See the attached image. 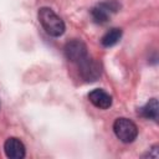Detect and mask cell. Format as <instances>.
I'll use <instances>...</instances> for the list:
<instances>
[{"label": "cell", "mask_w": 159, "mask_h": 159, "mask_svg": "<svg viewBox=\"0 0 159 159\" xmlns=\"http://www.w3.org/2000/svg\"><path fill=\"white\" fill-rule=\"evenodd\" d=\"M37 19L40 25L42 26V29L53 37H58L61 35H63L65 32V22L50 7H41L37 12Z\"/></svg>", "instance_id": "cell-1"}, {"label": "cell", "mask_w": 159, "mask_h": 159, "mask_svg": "<svg viewBox=\"0 0 159 159\" xmlns=\"http://www.w3.org/2000/svg\"><path fill=\"white\" fill-rule=\"evenodd\" d=\"M113 130L116 137L123 143H132L138 137V128L135 123L128 118H117L113 123Z\"/></svg>", "instance_id": "cell-2"}, {"label": "cell", "mask_w": 159, "mask_h": 159, "mask_svg": "<svg viewBox=\"0 0 159 159\" xmlns=\"http://www.w3.org/2000/svg\"><path fill=\"white\" fill-rule=\"evenodd\" d=\"M120 9V4L118 0H106L91 9V15L94 22L106 24L113 14H116Z\"/></svg>", "instance_id": "cell-3"}, {"label": "cell", "mask_w": 159, "mask_h": 159, "mask_svg": "<svg viewBox=\"0 0 159 159\" xmlns=\"http://www.w3.org/2000/svg\"><path fill=\"white\" fill-rule=\"evenodd\" d=\"M63 52L66 58L70 62L73 63H80L82 60H84L88 56L87 52V46L83 41L81 40H70L68 42H66L65 47H63Z\"/></svg>", "instance_id": "cell-4"}, {"label": "cell", "mask_w": 159, "mask_h": 159, "mask_svg": "<svg viewBox=\"0 0 159 159\" xmlns=\"http://www.w3.org/2000/svg\"><path fill=\"white\" fill-rule=\"evenodd\" d=\"M78 71L82 76V78L87 82H93L98 80L101 76V66L97 61H94L92 57L87 56L84 60H82L80 63H77Z\"/></svg>", "instance_id": "cell-5"}, {"label": "cell", "mask_w": 159, "mask_h": 159, "mask_svg": "<svg viewBox=\"0 0 159 159\" xmlns=\"http://www.w3.org/2000/svg\"><path fill=\"white\" fill-rule=\"evenodd\" d=\"M4 152L10 159H22L26 154V148L19 138L10 137L4 143Z\"/></svg>", "instance_id": "cell-6"}, {"label": "cell", "mask_w": 159, "mask_h": 159, "mask_svg": "<svg viewBox=\"0 0 159 159\" xmlns=\"http://www.w3.org/2000/svg\"><path fill=\"white\" fill-rule=\"evenodd\" d=\"M88 99L94 107L99 109H107L112 106V96L102 88L92 89L88 93Z\"/></svg>", "instance_id": "cell-7"}, {"label": "cell", "mask_w": 159, "mask_h": 159, "mask_svg": "<svg viewBox=\"0 0 159 159\" xmlns=\"http://www.w3.org/2000/svg\"><path fill=\"white\" fill-rule=\"evenodd\" d=\"M139 114L147 119H153V120H158V116H159V104H158V99L157 98H152L149 99L140 109H139Z\"/></svg>", "instance_id": "cell-8"}, {"label": "cell", "mask_w": 159, "mask_h": 159, "mask_svg": "<svg viewBox=\"0 0 159 159\" xmlns=\"http://www.w3.org/2000/svg\"><path fill=\"white\" fill-rule=\"evenodd\" d=\"M122 29L119 27H113L111 30H108L101 39V42L104 47H111V46H114L122 37Z\"/></svg>", "instance_id": "cell-9"}]
</instances>
